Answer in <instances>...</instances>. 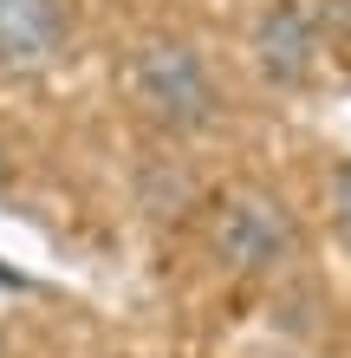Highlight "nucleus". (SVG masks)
Wrapping results in <instances>:
<instances>
[{"label":"nucleus","instance_id":"1","mask_svg":"<svg viewBox=\"0 0 351 358\" xmlns=\"http://www.w3.org/2000/svg\"><path fill=\"white\" fill-rule=\"evenodd\" d=\"M124 92L137 98L143 117L170 124V131H202L215 117V78H209V59H202L189 39H137L130 59H124Z\"/></svg>","mask_w":351,"mask_h":358},{"label":"nucleus","instance_id":"2","mask_svg":"<svg viewBox=\"0 0 351 358\" xmlns=\"http://www.w3.org/2000/svg\"><path fill=\"white\" fill-rule=\"evenodd\" d=\"M209 248H215V261L234 267V273H267L286 248H293V228H286L274 196L234 189V196H221L215 215H209Z\"/></svg>","mask_w":351,"mask_h":358},{"label":"nucleus","instance_id":"3","mask_svg":"<svg viewBox=\"0 0 351 358\" xmlns=\"http://www.w3.org/2000/svg\"><path fill=\"white\" fill-rule=\"evenodd\" d=\"M66 0H0V66L33 72L66 52Z\"/></svg>","mask_w":351,"mask_h":358},{"label":"nucleus","instance_id":"4","mask_svg":"<svg viewBox=\"0 0 351 358\" xmlns=\"http://www.w3.org/2000/svg\"><path fill=\"white\" fill-rule=\"evenodd\" d=\"M254 59H260V72L274 85H299L306 66H313V20H306V7L274 0L260 13V27H254Z\"/></svg>","mask_w":351,"mask_h":358},{"label":"nucleus","instance_id":"5","mask_svg":"<svg viewBox=\"0 0 351 358\" xmlns=\"http://www.w3.org/2000/svg\"><path fill=\"white\" fill-rule=\"evenodd\" d=\"M325 196H332V222L351 235V163H338L332 170V182H325Z\"/></svg>","mask_w":351,"mask_h":358},{"label":"nucleus","instance_id":"6","mask_svg":"<svg viewBox=\"0 0 351 358\" xmlns=\"http://www.w3.org/2000/svg\"><path fill=\"white\" fill-rule=\"evenodd\" d=\"M0 182H7V157H0Z\"/></svg>","mask_w":351,"mask_h":358}]
</instances>
